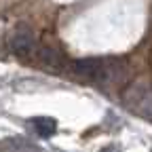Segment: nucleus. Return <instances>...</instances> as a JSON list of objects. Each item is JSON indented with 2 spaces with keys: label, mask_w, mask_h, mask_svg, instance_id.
Segmentation results:
<instances>
[{
  "label": "nucleus",
  "mask_w": 152,
  "mask_h": 152,
  "mask_svg": "<svg viewBox=\"0 0 152 152\" xmlns=\"http://www.w3.org/2000/svg\"><path fill=\"white\" fill-rule=\"evenodd\" d=\"M0 150L2 152H40V148L34 146L32 142L23 137H9L0 142Z\"/></svg>",
  "instance_id": "5"
},
{
  "label": "nucleus",
  "mask_w": 152,
  "mask_h": 152,
  "mask_svg": "<svg viewBox=\"0 0 152 152\" xmlns=\"http://www.w3.org/2000/svg\"><path fill=\"white\" fill-rule=\"evenodd\" d=\"M72 72L85 80H91L95 85H121L129 78L127 64L118 57H87L72 64Z\"/></svg>",
  "instance_id": "1"
},
{
  "label": "nucleus",
  "mask_w": 152,
  "mask_h": 152,
  "mask_svg": "<svg viewBox=\"0 0 152 152\" xmlns=\"http://www.w3.org/2000/svg\"><path fill=\"white\" fill-rule=\"evenodd\" d=\"M123 104L140 114V116L152 121V85L148 83H133L123 91Z\"/></svg>",
  "instance_id": "2"
},
{
  "label": "nucleus",
  "mask_w": 152,
  "mask_h": 152,
  "mask_svg": "<svg viewBox=\"0 0 152 152\" xmlns=\"http://www.w3.org/2000/svg\"><path fill=\"white\" fill-rule=\"evenodd\" d=\"M36 59L40 61L45 68H51V70H61V68L66 66V55H64L59 49L51 47V45L38 47V49H36Z\"/></svg>",
  "instance_id": "4"
},
{
  "label": "nucleus",
  "mask_w": 152,
  "mask_h": 152,
  "mask_svg": "<svg viewBox=\"0 0 152 152\" xmlns=\"http://www.w3.org/2000/svg\"><path fill=\"white\" fill-rule=\"evenodd\" d=\"M30 125H32V129L40 137H51V135H55V131H57V123L51 116H34L30 121Z\"/></svg>",
  "instance_id": "6"
},
{
  "label": "nucleus",
  "mask_w": 152,
  "mask_h": 152,
  "mask_svg": "<svg viewBox=\"0 0 152 152\" xmlns=\"http://www.w3.org/2000/svg\"><path fill=\"white\" fill-rule=\"evenodd\" d=\"M9 47L15 55H30L32 51H36V38H34V30L26 23H19L11 38H9Z\"/></svg>",
  "instance_id": "3"
}]
</instances>
